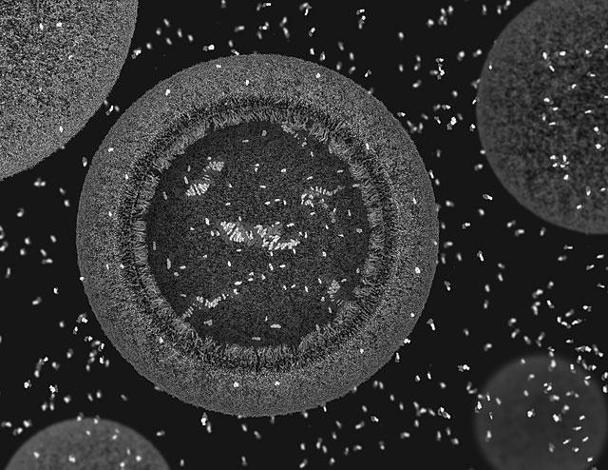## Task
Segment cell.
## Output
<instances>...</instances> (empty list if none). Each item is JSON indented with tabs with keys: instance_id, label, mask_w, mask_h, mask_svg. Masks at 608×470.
<instances>
[{
	"instance_id": "obj_1",
	"label": "cell",
	"mask_w": 608,
	"mask_h": 470,
	"mask_svg": "<svg viewBox=\"0 0 608 470\" xmlns=\"http://www.w3.org/2000/svg\"><path fill=\"white\" fill-rule=\"evenodd\" d=\"M483 154L540 219L608 231V1L541 0L501 31L476 94Z\"/></svg>"
},
{
	"instance_id": "obj_3",
	"label": "cell",
	"mask_w": 608,
	"mask_h": 470,
	"mask_svg": "<svg viewBox=\"0 0 608 470\" xmlns=\"http://www.w3.org/2000/svg\"><path fill=\"white\" fill-rule=\"evenodd\" d=\"M169 464L143 435L101 418L51 424L27 439L6 465L9 470H166Z\"/></svg>"
},
{
	"instance_id": "obj_2",
	"label": "cell",
	"mask_w": 608,
	"mask_h": 470,
	"mask_svg": "<svg viewBox=\"0 0 608 470\" xmlns=\"http://www.w3.org/2000/svg\"><path fill=\"white\" fill-rule=\"evenodd\" d=\"M1 178L65 146L120 76L137 1H2Z\"/></svg>"
}]
</instances>
